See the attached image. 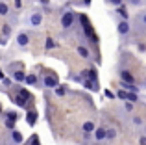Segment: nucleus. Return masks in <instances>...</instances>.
Listing matches in <instances>:
<instances>
[{
  "instance_id": "f257e3e1",
  "label": "nucleus",
  "mask_w": 146,
  "mask_h": 145,
  "mask_svg": "<svg viewBox=\"0 0 146 145\" xmlns=\"http://www.w3.org/2000/svg\"><path fill=\"white\" fill-rule=\"evenodd\" d=\"M72 24H74V11H65L63 17H61V26L67 30V28H70Z\"/></svg>"
},
{
  "instance_id": "f03ea898",
  "label": "nucleus",
  "mask_w": 146,
  "mask_h": 145,
  "mask_svg": "<svg viewBox=\"0 0 146 145\" xmlns=\"http://www.w3.org/2000/svg\"><path fill=\"white\" fill-rule=\"evenodd\" d=\"M43 82H44V86H46V87H57V86H59L57 78H56V76H52V75H50V76H44Z\"/></svg>"
},
{
  "instance_id": "7ed1b4c3",
  "label": "nucleus",
  "mask_w": 146,
  "mask_h": 145,
  "mask_svg": "<svg viewBox=\"0 0 146 145\" xmlns=\"http://www.w3.org/2000/svg\"><path fill=\"white\" fill-rule=\"evenodd\" d=\"M120 78H122V82H129V84H135V78H133V75L129 71H120Z\"/></svg>"
},
{
  "instance_id": "20e7f679",
  "label": "nucleus",
  "mask_w": 146,
  "mask_h": 145,
  "mask_svg": "<svg viewBox=\"0 0 146 145\" xmlns=\"http://www.w3.org/2000/svg\"><path fill=\"white\" fill-rule=\"evenodd\" d=\"M17 43H19V47H26V45L30 43V36L28 34H19L17 36Z\"/></svg>"
},
{
  "instance_id": "39448f33",
  "label": "nucleus",
  "mask_w": 146,
  "mask_h": 145,
  "mask_svg": "<svg viewBox=\"0 0 146 145\" xmlns=\"http://www.w3.org/2000/svg\"><path fill=\"white\" fill-rule=\"evenodd\" d=\"M94 138H96L98 142H102V140H106V138H107V130H106L104 127L96 128V130H94Z\"/></svg>"
},
{
  "instance_id": "423d86ee",
  "label": "nucleus",
  "mask_w": 146,
  "mask_h": 145,
  "mask_svg": "<svg viewBox=\"0 0 146 145\" xmlns=\"http://www.w3.org/2000/svg\"><path fill=\"white\" fill-rule=\"evenodd\" d=\"M118 34H120V36H126V34L129 32V24H128V21H122V22H118Z\"/></svg>"
},
{
  "instance_id": "0eeeda50",
  "label": "nucleus",
  "mask_w": 146,
  "mask_h": 145,
  "mask_svg": "<svg viewBox=\"0 0 146 145\" xmlns=\"http://www.w3.org/2000/svg\"><path fill=\"white\" fill-rule=\"evenodd\" d=\"M41 22H43V15L41 13H33L32 17H30V24L32 26H39Z\"/></svg>"
},
{
  "instance_id": "6e6552de",
  "label": "nucleus",
  "mask_w": 146,
  "mask_h": 145,
  "mask_svg": "<svg viewBox=\"0 0 146 145\" xmlns=\"http://www.w3.org/2000/svg\"><path fill=\"white\" fill-rule=\"evenodd\" d=\"M35 121H37V113L33 112V110L26 113V123H28L30 127H33V125H35Z\"/></svg>"
},
{
  "instance_id": "1a4fd4ad",
  "label": "nucleus",
  "mask_w": 146,
  "mask_h": 145,
  "mask_svg": "<svg viewBox=\"0 0 146 145\" xmlns=\"http://www.w3.org/2000/svg\"><path fill=\"white\" fill-rule=\"evenodd\" d=\"M120 87L126 91H133V93H137V89H139L135 84H129V82H120Z\"/></svg>"
},
{
  "instance_id": "9d476101",
  "label": "nucleus",
  "mask_w": 146,
  "mask_h": 145,
  "mask_svg": "<svg viewBox=\"0 0 146 145\" xmlns=\"http://www.w3.org/2000/svg\"><path fill=\"white\" fill-rule=\"evenodd\" d=\"M82 128H83V132H94V130H96V127H94L93 121H85Z\"/></svg>"
},
{
  "instance_id": "9b49d317",
  "label": "nucleus",
  "mask_w": 146,
  "mask_h": 145,
  "mask_svg": "<svg viewBox=\"0 0 146 145\" xmlns=\"http://www.w3.org/2000/svg\"><path fill=\"white\" fill-rule=\"evenodd\" d=\"M11 140H13L15 143L21 145V143H22V134H21L19 130H13V132H11Z\"/></svg>"
},
{
  "instance_id": "f8f14e48",
  "label": "nucleus",
  "mask_w": 146,
  "mask_h": 145,
  "mask_svg": "<svg viewBox=\"0 0 146 145\" xmlns=\"http://www.w3.org/2000/svg\"><path fill=\"white\" fill-rule=\"evenodd\" d=\"M117 13L120 15V17L124 19V21H126V19H128V15H129V13H128V9H126L124 6H117Z\"/></svg>"
},
{
  "instance_id": "ddd939ff",
  "label": "nucleus",
  "mask_w": 146,
  "mask_h": 145,
  "mask_svg": "<svg viewBox=\"0 0 146 145\" xmlns=\"http://www.w3.org/2000/svg\"><path fill=\"white\" fill-rule=\"evenodd\" d=\"M19 95H22V97H24L26 99V101H33V97H32V93H30V91H26V89H22V87H21V89H19Z\"/></svg>"
},
{
  "instance_id": "4468645a",
  "label": "nucleus",
  "mask_w": 146,
  "mask_h": 145,
  "mask_svg": "<svg viewBox=\"0 0 146 145\" xmlns=\"http://www.w3.org/2000/svg\"><path fill=\"white\" fill-rule=\"evenodd\" d=\"M15 102H17V106L24 108V106H26V102H28V101H26V99L22 97V95H17V97H15Z\"/></svg>"
},
{
  "instance_id": "2eb2a0df",
  "label": "nucleus",
  "mask_w": 146,
  "mask_h": 145,
  "mask_svg": "<svg viewBox=\"0 0 146 145\" xmlns=\"http://www.w3.org/2000/svg\"><path fill=\"white\" fill-rule=\"evenodd\" d=\"M7 11H9V7H7V4L0 0V15H2V17H6V15H7Z\"/></svg>"
},
{
  "instance_id": "dca6fc26",
  "label": "nucleus",
  "mask_w": 146,
  "mask_h": 145,
  "mask_svg": "<svg viewBox=\"0 0 146 145\" xmlns=\"http://www.w3.org/2000/svg\"><path fill=\"white\" fill-rule=\"evenodd\" d=\"M13 78L17 80V82H22V80L26 78V75H24L22 71H17V72H13Z\"/></svg>"
},
{
  "instance_id": "f3484780",
  "label": "nucleus",
  "mask_w": 146,
  "mask_h": 145,
  "mask_svg": "<svg viewBox=\"0 0 146 145\" xmlns=\"http://www.w3.org/2000/svg\"><path fill=\"white\" fill-rule=\"evenodd\" d=\"M24 82H26V84H32V86H33V84L37 82V76H35V75H26Z\"/></svg>"
},
{
  "instance_id": "a211bd4d",
  "label": "nucleus",
  "mask_w": 146,
  "mask_h": 145,
  "mask_svg": "<svg viewBox=\"0 0 146 145\" xmlns=\"http://www.w3.org/2000/svg\"><path fill=\"white\" fill-rule=\"evenodd\" d=\"M44 47H46L48 50H52V48H56V47H57V43L52 39V37H48V39H46V45H44Z\"/></svg>"
},
{
  "instance_id": "6ab92c4d",
  "label": "nucleus",
  "mask_w": 146,
  "mask_h": 145,
  "mask_svg": "<svg viewBox=\"0 0 146 145\" xmlns=\"http://www.w3.org/2000/svg\"><path fill=\"white\" fill-rule=\"evenodd\" d=\"M78 54L82 56V58H89V50H87L85 47H78Z\"/></svg>"
},
{
  "instance_id": "aec40b11",
  "label": "nucleus",
  "mask_w": 146,
  "mask_h": 145,
  "mask_svg": "<svg viewBox=\"0 0 146 145\" xmlns=\"http://www.w3.org/2000/svg\"><path fill=\"white\" fill-rule=\"evenodd\" d=\"M128 101H129V102H137V101H139V97H137V93H133V91H129V93H128Z\"/></svg>"
},
{
  "instance_id": "412c9836",
  "label": "nucleus",
  "mask_w": 146,
  "mask_h": 145,
  "mask_svg": "<svg viewBox=\"0 0 146 145\" xmlns=\"http://www.w3.org/2000/svg\"><path fill=\"white\" fill-rule=\"evenodd\" d=\"M54 91H56V95H57V97H63V95H65V87H63V86H57Z\"/></svg>"
},
{
  "instance_id": "4be33fe9",
  "label": "nucleus",
  "mask_w": 146,
  "mask_h": 145,
  "mask_svg": "<svg viewBox=\"0 0 146 145\" xmlns=\"http://www.w3.org/2000/svg\"><path fill=\"white\" fill-rule=\"evenodd\" d=\"M15 123H17V121H13V119H6V127L9 128V130H15Z\"/></svg>"
},
{
  "instance_id": "5701e85b",
  "label": "nucleus",
  "mask_w": 146,
  "mask_h": 145,
  "mask_svg": "<svg viewBox=\"0 0 146 145\" xmlns=\"http://www.w3.org/2000/svg\"><path fill=\"white\" fill-rule=\"evenodd\" d=\"M2 34L7 37V36L11 34V26H9V24H4V26H2Z\"/></svg>"
},
{
  "instance_id": "b1692460",
  "label": "nucleus",
  "mask_w": 146,
  "mask_h": 145,
  "mask_svg": "<svg viewBox=\"0 0 146 145\" xmlns=\"http://www.w3.org/2000/svg\"><path fill=\"white\" fill-rule=\"evenodd\" d=\"M115 136H117V130H115V128H107V138L113 140Z\"/></svg>"
},
{
  "instance_id": "393cba45",
  "label": "nucleus",
  "mask_w": 146,
  "mask_h": 145,
  "mask_svg": "<svg viewBox=\"0 0 146 145\" xmlns=\"http://www.w3.org/2000/svg\"><path fill=\"white\" fill-rule=\"evenodd\" d=\"M118 97H120V99H126V101H128V91H126V89H120V91H118Z\"/></svg>"
},
{
  "instance_id": "a878e982",
  "label": "nucleus",
  "mask_w": 146,
  "mask_h": 145,
  "mask_svg": "<svg viewBox=\"0 0 146 145\" xmlns=\"http://www.w3.org/2000/svg\"><path fill=\"white\" fill-rule=\"evenodd\" d=\"M109 4H113V6H122V0H107Z\"/></svg>"
},
{
  "instance_id": "bb28decb",
  "label": "nucleus",
  "mask_w": 146,
  "mask_h": 145,
  "mask_svg": "<svg viewBox=\"0 0 146 145\" xmlns=\"http://www.w3.org/2000/svg\"><path fill=\"white\" fill-rule=\"evenodd\" d=\"M7 119H13V121H17V113H15V112H9V113H7Z\"/></svg>"
},
{
  "instance_id": "cd10ccee",
  "label": "nucleus",
  "mask_w": 146,
  "mask_h": 145,
  "mask_svg": "<svg viewBox=\"0 0 146 145\" xmlns=\"http://www.w3.org/2000/svg\"><path fill=\"white\" fill-rule=\"evenodd\" d=\"M32 145H39V140H37V136H32Z\"/></svg>"
},
{
  "instance_id": "c85d7f7f",
  "label": "nucleus",
  "mask_w": 146,
  "mask_h": 145,
  "mask_svg": "<svg viewBox=\"0 0 146 145\" xmlns=\"http://www.w3.org/2000/svg\"><path fill=\"white\" fill-rule=\"evenodd\" d=\"M126 110H128V112H131V110H133V104H131V102H126Z\"/></svg>"
},
{
  "instance_id": "c756f323",
  "label": "nucleus",
  "mask_w": 146,
  "mask_h": 145,
  "mask_svg": "<svg viewBox=\"0 0 146 145\" xmlns=\"http://www.w3.org/2000/svg\"><path fill=\"white\" fill-rule=\"evenodd\" d=\"M139 145H146V136H143V138L139 140Z\"/></svg>"
},
{
  "instance_id": "7c9ffc66",
  "label": "nucleus",
  "mask_w": 146,
  "mask_h": 145,
  "mask_svg": "<svg viewBox=\"0 0 146 145\" xmlns=\"http://www.w3.org/2000/svg\"><path fill=\"white\" fill-rule=\"evenodd\" d=\"M39 2H41V4H44V6H48V4H50V0H39Z\"/></svg>"
},
{
  "instance_id": "2f4dec72",
  "label": "nucleus",
  "mask_w": 146,
  "mask_h": 145,
  "mask_svg": "<svg viewBox=\"0 0 146 145\" xmlns=\"http://www.w3.org/2000/svg\"><path fill=\"white\" fill-rule=\"evenodd\" d=\"M83 4H91V0H83Z\"/></svg>"
},
{
  "instance_id": "473e14b6",
  "label": "nucleus",
  "mask_w": 146,
  "mask_h": 145,
  "mask_svg": "<svg viewBox=\"0 0 146 145\" xmlns=\"http://www.w3.org/2000/svg\"><path fill=\"white\" fill-rule=\"evenodd\" d=\"M143 21H144V24H146V13H144V17H143Z\"/></svg>"
},
{
  "instance_id": "72a5a7b5",
  "label": "nucleus",
  "mask_w": 146,
  "mask_h": 145,
  "mask_svg": "<svg viewBox=\"0 0 146 145\" xmlns=\"http://www.w3.org/2000/svg\"><path fill=\"white\" fill-rule=\"evenodd\" d=\"M0 112H2V106H0Z\"/></svg>"
}]
</instances>
